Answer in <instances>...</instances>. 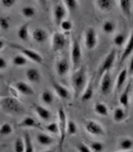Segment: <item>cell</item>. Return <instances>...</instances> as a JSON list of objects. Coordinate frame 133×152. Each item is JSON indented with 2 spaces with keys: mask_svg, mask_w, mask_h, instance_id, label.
<instances>
[{
  "mask_svg": "<svg viewBox=\"0 0 133 152\" xmlns=\"http://www.w3.org/2000/svg\"><path fill=\"white\" fill-rule=\"evenodd\" d=\"M88 84V71L87 66L81 65L77 69L73 70L71 75V86L74 90V95L78 98L83 93L86 86Z\"/></svg>",
  "mask_w": 133,
  "mask_h": 152,
  "instance_id": "6da1fadb",
  "label": "cell"
},
{
  "mask_svg": "<svg viewBox=\"0 0 133 152\" xmlns=\"http://www.w3.org/2000/svg\"><path fill=\"white\" fill-rule=\"evenodd\" d=\"M0 108L9 115H19L25 111L23 104L15 97L8 96L0 99Z\"/></svg>",
  "mask_w": 133,
  "mask_h": 152,
  "instance_id": "7a4b0ae2",
  "label": "cell"
},
{
  "mask_svg": "<svg viewBox=\"0 0 133 152\" xmlns=\"http://www.w3.org/2000/svg\"><path fill=\"white\" fill-rule=\"evenodd\" d=\"M70 61L72 69H77L82 62V48L77 38L73 37L70 44Z\"/></svg>",
  "mask_w": 133,
  "mask_h": 152,
  "instance_id": "3957f363",
  "label": "cell"
},
{
  "mask_svg": "<svg viewBox=\"0 0 133 152\" xmlns=\"http://www.w3.org/2000/svg\"><path fill=\"white\" fill-rule=\"evenodd\" d=\"M11 47L13 48V49H15V50H18L23 56H25L27 59L31 60V62H34V63L39 64V65L43 63L42 55L39 53V52H37L36 50L28 49V48H25V47H23L21 45L15 44V43H12V44H11Z\"/></svg>",
  "mask_w": 133,
  "mask_h": 152,
  "instance_id": "277c9868",
  "label": "cell"
},
{
  "mask_svg": "<svg viewBox=\"0 0 133 152\" xmlns=\"http://www.w3.org/2000/svg\"><path fill=\"white\" fill-rule=\"evenodd\" d=\"M57 126H58V132L60 134V145L62 146L66 137V124H68V117L63 107H59L57 112Z\"/></svg>",
  "mask_w": 133,
  "mask_h": 152,
  "instance_id": "5b68a950",
  "label": "cell"
},
{
  "mask_svg": "<svg viewBox=\"0 0 133 152\" xmlns=\"http://www.w3.org/2000/svg\"><path fill=\"white\" fill-rule=\"evenodd\" d=\"M116 55H117V52L115 50H112L108 52L107 55L104 57V61L102 62L101 66H100L98 69V77L101 78V76L104 73L110 71V69L113 68L114 64H115Z\"/></svg>",
  "mask_w": 133,
  "mask_h": 152,
  "instance_id": "8992f818",
  "label": "cell"
},
{
  "mask_svg": "<svg viewBox=\"0 0 133 152\" xmlns=\"http://www.w3.org/2000/svg\"><path fill=\"white\" fill-rule=\"evenodd\" d=\"M68 10L66 9L65 5L63 1H59V2H55L53 10H52V16H53V21L55 26L59 27L60 23L62 21H64L66 17L68 16Z\"/></svg>",
  "mask_w": 133,
  "mask_h": 152,
  "instance_id": "52a82bcc",
  "label": "cell"
},
{
  "mask_svg": "<svg viewBox=\"0 0 133 152\" xmlns=\"http://www.w3.org/2000/svg\"><path fill=\"white\" fill-rule=\"evenodd\" d=\"M85 46L88 50H93L95 48L97 47L98 44V36H97V31L94 28L89 27L85 31Z\"/></svg>",
  "mask_w": 133,
  "mask_h": 152,
  "instance_id": "ba28073f",
  "label": "cell"
},
{
  "mask_svg": "<svg viewBox=\"0 0 133 152\" xmlns=\"http://www.w3.org/2000/svg\"><path fill=\"white\" fill-rule=\"evenodd\" d=\"M66 45V36L63 32L55 31L51 36V50L52 51L57 52L62 50Z\"/></svg>",
  "mask_w": 133,
  "mask_h": 152,
  "instance_id": "9c48e42d",
  "label": "cell"
},
{
  "mask_svg": "<svg viewBox=\"0 0 133 152\" xmlns=\"http://www.w3.org/2000/svg\"><path fill=\"white\" fill-rule=\"evenodd\" d=\"M112 78L110 75V71L104 73L101 76V81H100V90L103 95H108L112 91Z\"/></svg>",
  "mask_w": 133,
  "mask_h": 152,
  "instance_id": "30bf717a",
  "label": "cell"
},
{
  "mask_svg": "<svg viewBox=\"0 0 133 152\" xmlns=\"http://www.w3.org/2000/svg\"><path fill=\"white\" fill-rule=\"evenodd\" d=\"M85 128L89 134L93 136H103L104 134V126L99 124L98 122L94 120H88L87 121L85 125Z\"/></svg>",
  "mask_w": 133,
  "mask_h": 152,
  "instance_id": "8fae6325",
  "label": "cell"
},
{
  "mask_svg": "<svg viewBox=\"0 0 133 152\" xmlns=\"http://www.w3.org/2000/svg\"><path fill=\"white\" fill-rule=\"evenodd\" d=\"M120 11L122 12L123 15L125 16L128 21H131L132 19V12H133V1L130 0H120L117 2Z\"/></svg>",
  "mask_w": 133,
  "mask_h": 152,
  "instance_id": "7c38bea8",
  "label": "cell"
},
{
  "mask_svg": "<svg viewBox=\"0 0 133 152\" xmlns=\"http://www.w3.org/2000/svg\"><path fill=\"white\" fill-rule=\"evenodd\" d=\"M70 69V65L69 63V61L66 58H61L58 61H56L55 63V70L57 74L61 77L66 75L69 72V70Z\"/></svg>",
  "mask_w": 133,
  "mask_h": 152,
  "instance_id": "4fadbf2b",
  "label": "cell"
},
{
  "mask_svg": "<svg viewBox=\"0 0 133 152\" xmlns=\"http://www.w3.org/2000/svg\"><path fill=\"white\" fill-rule=\"evenodd\" d=\"M14 88L16 89L18 93L26 95V96H31V95H33V93H34L33 88L24 81H17L16 83H14Z\"/></svg>",
  "mask_w": 133,
  "mask_h": 152,
  "instance_id": "5bb4252c",
  "label": "cell"
},
{
  "mask_svg": "<svg viewBox=\"0 0 133 152\" xmlns=\"http://www.w3.org/2000/svg\"><path fill=\"white\" fill-rule=\"evenodd\" d=\"M125 46H126V48H125V50H123V53H122L121 58H120V64H123L124 62L126 61L131 56V54H132V50H133V45H132V32H130L129 35H128Z\"/></svg>",
  "mask_w": 133,
  "mask_h": 152,
  "instance_id": "9a60e30c",
  "label": "cell"
},
{
  "mask_svg": "<svg viewBox=\"0 0 133 152\" xmlns=\"http://www.w3.org/2000/svg\"><path fill=\"white\" fill-rule=\"evenodd\" d=\"M48 38H49V34H48V31L45 28H36L32 32V39L33 41H35L38 44H43L45 43Z\"/></svg>",
  "mask_w": 133,
  "mask_h": 152,
  "instance_id": "2e32d148",
  "label": "cell"
},
{
  "mask_svg": "<svg viewBox=\"0 0 133 152\" xmlns=\"http://www.w3.org/2000/svg\"><path fill=\"white\" fill-rule=\"evenodd\" d=\"M18 126L24 127V128H39V129H42V126L38 124V122H36L35 119L31 116L24 117L22 120L19 122Z\"/></svg>",
  "mask_w": 133,
  "mask_h": 152,
  "instance_id": "e0dca14e",
  "label": "cell"
},
{
  "mask_svg": "<svg viewBox=\"0 0 133 152\" xmlns=\"http://www.w3.org/2000/svg\"><path fill=\"white\" fill-rule=\"evenodd\" d=\"M34 110H35V113L37 114V116L39 117L41 120L43 121H50V119L51 118V111L50 109H48L47 107L41 106V104H35L34 106Z\"/></svg>",
  "mask_w": 133,
  "mask_h": 152,
  "instance_id": "ac0fdd59",
  "label": "cell"
},
{
  "mask_svg": "<svg viewBox=\"0 0 133 152\" xmlns=\"http://www.w3.org/2000/svg\"><path fill=\"white\" fill-rule=\"evenodd\" d=\"M52 88H53L55 93L58 95V97L63 99V100H66L70 97V91L66 88L64 86H62L59 83L56 82H52Z\"/></svg>",
  "mask_w": 133,
  "mask_h": 152,
  "instance_id": "d6986e66",
  "label": "cell"
},
{
  "mask_svg": "<svg viewBox=\"0 0 133 152\" xmlns=\"http://www.w3.org/2000/svg\"><path fill=\"white\" fill-rule=\"evenodd\" d=\"M93 91H94L93 78H90V80L88 81V84H87V86H86L83 93L81 94V100H82V102L89 101V100L91 99L92 96H93Z\"/></svg>",
  "mask_w": 133,
  "mask_h": 152,
  "instance_id": "ffe728a7",
  "label": "cell"
},
{
  "mask_svg": "<svg viewBox=\"0 0 133 152\" xmlns=\"http://www.w3.org/2000/svg\"><path fill=\"white\" fill-rule=\"evenodd\" d=\"M94 5L99 11H101L103 12H107L113 8L114 1H112V0H96L94 2Z\"/></svg>",
  "mask_w": 133,
  "mask_h": 152,
  "instance_id": "44dd1931",
  "label": "cell"
},
{
  "mask_svg": "<svg viewBox=\"0 0 133 152\" xmlns=\"http://www.w3.org/2000/svg\"><path fill=\"white\" fill-rule=\"evenodd\" d=\"M36 140L38 142V144L43 146H50L54 142L53 137H51L50 134H47V133L44 132L38 133L36 136Z\"/></svg>",
  "mask_w": 133,
  "mask_h": 152,
  "instance_id": "7402d4cb",
  "label": "cell"
},
{
  "mask_svg": "<svg viewBox=\"0 0 133 152\" xmlns=\"http://www.w3.org/2000/svg\"><path fill=\"white\" fill-rule=\"evenodd\" d=\"M127 69H123L120 73L118 74L117 76V79H116V82H115V89L117 91H120V90L124 88L126 82V79H127Z\"/></svg>",
  "mask_w": 133,
  "mask_h": 152,
  "instance_id": "603a6c76",
  "label": "cell"
},
{
  "mask_svg": "<svg viewBox=\"0 0 133 152\" xmlns=\"http://www.w3.org/2000/svg\"><path fill=\"white\" fill-rule=\"evenodd\" d=\"M130 89H131V83H128V85L126 87V89L121 93L119 102L123 107H127L129 104V95H130Z\"/></svg>",
  "mask_w": 133,
  "mask_h": 152,
  "instance_id": "cb8c5ba5",
  "label": "cell"
},
{
  "mask_svg": "<svg viewBox=\"0 0 133 152\" xmlns=\"http://www.w3.org/2000/svg\"><path fill=\"white\" fill-rule=\"evenodd\" d=\"M26 76L28 80L31 83H38L41 79V73L37 69L30 68L26 71Z\"/></svg>",
  "mask_w": 133,
  "mask_h": 152,
  "instance_id": "d4e9b609",
  "label": "cell"
},
{
  "mask_svg": "<svg viewBox=\"0 0 133 152\" xmlns=\"http://www.w3.org/2000/svg\"><path fill=\"white\" fill-rule=\"evenodd\" d=\"M112 116L115 123H122L126 118V110L122 107H118L114 108Z\"/></svg>",
  "mask_w": 133,
  "mask_h": 152,
  "instance_id": "484cf974",
  "label": "cell"
},
{
  "mask_svg": "<svg viewBox=\"0 0 133 152\" xmlns=\"http://www.w3.org/2000/svg\"><path fill=\"white\" fill-rule=\"evenodd\" d=\"M28 27H30V24L25 23L19 27L18 31H17V36L19 39L23 42H27L28 40V36H30V33H28Z\"/></svg>",
  "mask_w": 133,
  "mask_h": 152,
  "instance_id": "4316f807",
  "label": "cell"
},
{
  "mask_svg": "<svg viewBox=\"0 0 133 152\" xmlns=\"http://www.w3.org/2000/svg\"><path fill=\"white\" fill-rule=\"evenodd\" d=\"M94 111L100 116H103V117L108 116V108L107 107V104L104 103L98 102L95 104H94Z\"/></svg>",
  "mask_w": 133,
  "mask_h": 152,
  "instance_id": "83f0119b",
  "label": "cell"
},
{
  "mask_svg": "<svg viewBox=\"0 0 133 152\" xmlns=\"http://www.w3.org/2000/svg\"><path fill=\"white\" fill-rule=\"evenodd\" d=\"M24 152H34V147L31 141V138L28 132L24 133Z\"/></svg>",
  "mask_w": 133,
  "mask_h": 152,
  "instance_id": "f1b7e54d",
  "label": "cell"
},
{
  "mask_svg": "<svg viewBox=\"0 0 133 152\" xmlns=\"http://www.w3.org/2000/svg\"><path fill=\"white\" fill-rule=\"evenodd\" d=\"M102 30L107 34H111L116 30V24L112 20H106L102 25Z\"/></svg>",
  "mask_w": 133,
  "mask_h": 152,
  "instance_id": "f546056e",
  "label": "cell"
},
{
  "mask_svg": "<svg viewBox=\"0 0 133 152\" xmlns=\"http://www.w3.org/2000/svg\"><path fill=\"white\" fill-rule=\"evenodd\" d=\"M119 145H120V148L123 151H131L133 147V142L130 138L126 137L120 140Z\"/></svg>",
  "mask_w": 133,
  "mask_h": 152,
  "instance_id": "4dcf8cb0",
  "label": "cell"
},
{
  "mask_svg": "<svg viewBox=\"0 0 133 152\" xmlns=\"http://www.w3.org/2000/svg\"><path fill=\"white\" fill-rule=\"evenodd\" d=\"M21 13L25 18H32L36 14V11L31 6H25L21 9Z\"/></svg>",
  "mask_w": 133,
  "mask_h": 152,
  "instance_id": "1f68e13d",
  "label": "cell"
},
{
  "mask_svg": "<svg viewBox=\"0 0 133 152\" xmlns=\"http://www.w3.org/2000/svg\"><path fill=\"white\" fill-rule=\"evenodd\" d=\"M127 37L124 32H120L118 34L115 35V37L113 38V44L118 47H122L126 44Z\"/></svg>",
  "mask_w": 133,
  "mask_h": 152,
  "instance_id": "d6a6232c",
  "label": "cell"
},
{
  "mask_svg": "<svg viewBox=\"0 0 133 152\" xmlns=\"http://www.w3.org/2000/svg\"><path fill=\"white\" fill-rule=\"evenodd\" d=\"M41 99L42 101L44 102L46 104H51L54 101V97H53V94H52L50 90L45 89L44 91L42 92L41 94Z\"/></svg>",
  "mask_w": 133,
  "mask_h": 152,
  "instance_id": "836d02e7",
  "label": "cell"
},
{
  "mask_svg": "<svg viewBox=\"0 0 133 152\" xmlns=\"http://www.w3.org/2000/svg\"><path fill=\"white\" fill-rule=\"evenodd\" d=\"M63 3L69 12H75L79 8L80 5V3L78 1H76V0H66V1H63Z\"/></svg>",
  "mask_w": 133,
  "mask_h": 152,
  "instance_id": "e575fe53",
  "label": "cell"
},
{
  "mask_svg": "<svg viewBox=\"0 0 133 152\" xmlns=\"http://www.w3.org/2000/svg\"><path fill=\"white\" fill-rule=\"evenodd\" d=\"M27 62H28V59L22 54H16L15 56H13V58H12V64L16 66H25L27 64Z\"/></svg>",
  "mask_w": 133,
  "mask_h": 152,
  "instance_id": "d590c367",
  "label": "cell"
},
{
  "mask_svg": "<svg viewBox=\"0 0 133 152\" xmlns=\"http://www.w3.org/2000/svg\"><path fill=\"white\" fill-rule=\"evenodd\" d=\"M77 133V126L74 121L68 120L66 124V136H73Z\"/></svg>",
  "mask_w": 133,
  "mask_h": 152,
  "instance_id": "8d00e7d4",
  "label": "cell"
},
{
  "mask_svg": "<svg viewBox=\"0 0 133 152\" xmlns=\"http://www.w3.org/2000/svg\"><path fill=\"white\" fill-rule=\"evenodd\" d=\"M88 147H89V149L91 150V152H102L104 148L103 142H98V141L90 142Z\"/></svg>",
  "mask_w": 133,
  "mask_h": 152,
  "instance_id": "74e56055",
  "label": "cell"
},
{
  "mask_svg": "<svg viewBox=\"0 0 133 152\" xmlns=\"http://www.w3.org/2000/svg\"><path fill=\"white\" fill-rule=\"evenodd\" d=\"M12 126L11 124L9 123H4L0 126V135L2 136H8L12 133Z\"/></svg>",
  "mask_w": 133,
  "mask_h": 152,
  "instance_id": "f35d334b",
  "label": "cell"
},
{
  "mask_svg": "<svg viewBox=\"0 0 133 152\" xmlns=\"http://www.w3.org/2000/svg\"><path fill=\"white\" fill-rule=\"evenodd\" d=\"M59 28H61V31H63L65 32H69V31H70L71 30H72L73 24L70 20H69V19H65L64 21H62L60 23Z\"/></svg>",
  "mask_w": 133,
  "mask_h": 152,
  "instance_id": "ab89813d",
  "label": "cell"
},
{
  "mask_svg": "<svg viewBox=\"0 0 133 152\" xmlns=\"http://www.w3.org/2000/svg\"><path fill=\"white\" fill-rule=\"evenodd\" d=\"M14 152H24V140L22 138H16L14 142Z\"/></svg>",
  "mask_w": 133,
  "mask_h": 152,
  "instance_id": "60d3db41",
  "label": "cell"
},
{
  "mask_svg": "<svg viewBox=\"0 0 133 152\" xmlns=\"http://www.w3.org/2000/svg\"><path fill=\"white\" fill-rule=\"evenodd\" d=\"M45 128L48 132L50 133V134H56V133H58V126H57V123L55 122L48 124Z\"/></svg>",
  "mask_w": 133,
  "mask_h": 152,
  "instance_id": "b9f144b4",
  "label": "cell"
},
{
  "mask_svg": "<svg viewBox=\"0 0 133 152\" xmlns=\"http://www.w3.org/2000/svg\"><path fill=\"white\" fill-rule=\"evenodd\" d=\"M10 28V21L7 17L0 16V30L7 31Z\"/></svg>",
  "mask_w": 133,
  "mask_h": 152,
  "instance_id": "7bdbcfd3",
  "label": "cell"
},
{
  "mask_svg": "<svg viewBox=\"0 0 133 152\" xmlns=\"http://www.w3.org/2000/svg\"><path fill=\"white\" fill-rule=\"evenodd\" d=\"M76 149L78 150V152H91L89 147L86 144H84V142H78V144H76Z\"/></svg>",
  "mask_w": 133,
  "mask_h": 152,
  "instance_id": "ee69618b",
  "label": "cell"
},
{
  "mask_svg": "<svg viewBox=\"0 0 133 152\" xmlns=\"http://www.w3.org/2000/svg\"><path fill=\"white\" fill-rule=\"evenodd\" d=\"M0 3H1V5L3 7L9 9V8L13 7L14 5L16 4V1H15V0H1Z\"/></svg>",
  "mask_w": 133,
  "mask_h": 152,
  "instance_id": "f6af8a7d",
  "label": "cell"
},
{
  "mask_svg": "<svg viewBox=\"0 0 133 152\" xmlns=\"http://www.w3.org/2000/svg\"><path fill=\"white\" fill-rule=\"evenodd\" d=\"M8 68V63L7 60L4 58V57H0V70L2 69H6Z\"/></svg>",
  "mask_w": 133,
  "mask_h": 152,
  "instance_id": "bcb514c9",
  "label": "cell"
},
{
  "mask_svg": "<svg viewBox=\"0 0 133 152\" xmlns=\"http://www.w3.org/2000/svg\"><path fill=\"white\" fill-rule=\"evenodd\" d=\"M5 45H6V43H5V41L4 40H2V39H0V50H1L3 48L5 47Z\"/></svg>",
  "mask_w": 133,
  "mask_h": 152,
  "instance_id": "7dc6e473",
  "label": "cell"
},
{
  "mask_svg": "<svg viewBox=\"0 0 133 152\" xmlns=\"http://www.w3.org/2000/svg\"><path fill=\"white\" fill-rule=\"evenodd\" d=\"M43 152H54L53 150H45V151H43Z\"/></svg>",
  "mask_w": 133,
  "mask_h": 152,
  "instance_id": "c3c4849f",
  "label": "cell"
},
{
  "mask_svg": "<svg viewBox=\"0 0 133 152\" xmlns=\"http://www.w3.org/2000/svg\"><path fill=\"white\" fill-rule=\"evenodd\" d=\"M119 152H132V151H119Z\"/></svg>",
  "mask_w": 133,
  "mask_h": 152,
  "instance_id": "681fc988",
  "label": "cell"
}]
</instances>
